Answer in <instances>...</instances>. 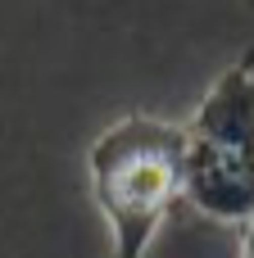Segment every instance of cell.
<instances>
[{
	"label": "cell",
	"instance_id": "1",
	"mask_svg": "<svg viewBox=\"0 0 254 258\" xmlns=\"http://www.w3.org/2000/svg\"><path fill=\"white\" fill-rule=\"evenodd\" d=\"M86 186L105 222V258H145L182 204V122L123 113L86 145Z\"/></svg>",
	"mask_w": 254,
	"mask_h": 258
},
{
	"label": "cell",
	"instance_id": "2",
	"mask_svg": "<svg viewBox=\"0 0 254 258\" xmlns=\"http://www.w3.org/2000/svg\"><path fill=\"white\" fill-rule=\"evenodd\" d=\"M182 200L227 227H254V45H245L182 122Z\"/></svg>",
	"mask_w": 254,
	"mask_h": 258
},
{
	"label": "cell",
	"instance_id": "3",
	"mask_svg": "<svg viewBox=\"0 0 254 258\" xmlns=\"http://www.w3.org/2000/svg\"><path fill=\"white\" fill-rule=\"evenodd\" d=\"M241 258H254V227L241 231Z\"/></svg>",
	"mask_w": 254,
	"mask_h": 258
}]
</instances>
